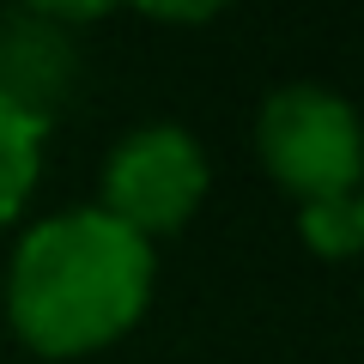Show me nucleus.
Segmentation results:
<instances>
[{
    "mask_svg": "<svg viewBox=\"0 0 364 364\" xmlns=\"http://www.w3.org/2000/svg\"><path fill=\"white\" fill-rule=\"evenodd\" d=\"M146 298H152V243L104 207L43 219L13 249L6 316L31 352L49 358L97 352L140 322Z\"/></svg>",
    "mask_w": 364,
    "mask_h": 364,
    "instance_id": "1",
    "label": "nucleus"
},
{
    "mask_svg": "<svg viewBox=\"0 0 364 364\" xmlns=\"http://www.w3.org/2000/svg\"><path fill=\"white\" fill-rule=\"evenodd\" d=\"M255 146H261V164L298 200L352 195V182H358V122L322 85L273 91L267 109H261Z\"/></svg>",
    "mask_w": 364,
    "mask_h": 364,
    "instance_id": "2",
    "label": "nucleus"
},
{
    "mask_svg": "<svg viewBox=\"0 0 364 364\" xmlns=\"http://www.w3.org/2000/svg\"><path fill=\"white\" fill-rule=\"evenodd\" d=\"M207 195V158L188 128H140L104 164V213L134 237L176 231Z\"/></svg>",
    "mask_w": 364,
    "mask_h": 364,
    "instance_id": "3",
    "label": "nucleus"
},
{
    "mask_svg": "<svg viewBox=\"0 0 364 364\" xmlns=\"http://www.w3.org/2000/svg\"><path fill=\"white\" fill-rule=\"evenodd\" d=\"M67 18H91V13H61V6H25V13L0 18V97L13 109H25L31 122L49 128L55 109L67 104L79 73L73 37H67Z\"/></svg>",
    "mask_w": 364,
    "mask_h": 364,
    "instance_id": "4",
    "label": "nucleus"
},
{
    "mask_svg": "<svg viewBox=\"0 0 364 364\" xmlns=\"http://www.w3.org/2000/svg\"><path fill=\"white\" fill-rule=\"evenodd\" d=\"M43 134H49L43 122H31L25 109H13L0 97V225L25 207L31 182L43 170Z\"/></svg>",
    "mask_w": 364,
    "mask_h": 364,
    "instance_id": "5",
    "label": "nucleus"
},
{
    "mask_svg": "<svg viewBox=\"0 0 364 364\" xmlns=\"http://www.w3.org/2000/svg\"><path fill=\"white\" fill-rule=\"evenodd\" d=\"M298 225H304V243H310L316 255H352V249L364 243V207H358V195L304 200Z\"/></svg>",
    "mask_w": 364,
    "mask_h": 364,
    "instance_id": "6",
    "label": "nucleus"
}]
</instances>
